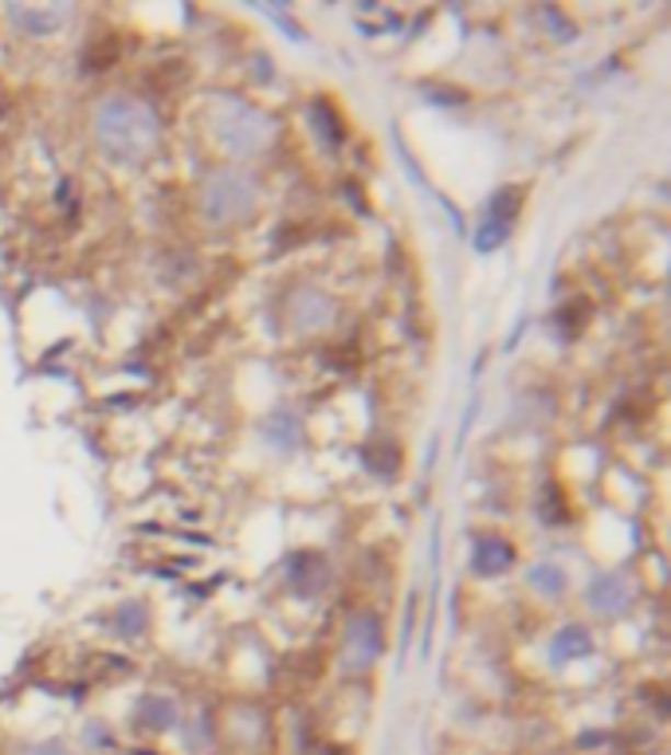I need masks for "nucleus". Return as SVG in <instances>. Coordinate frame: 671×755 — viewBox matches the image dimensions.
Instances as JSON below:
<instances>
[{"instance_id": "nucleus-5", "label": "nucleus", "mask_w": 671, "mask_h": 755, "mask_svg": "<svg viewBox=\"0 0 671 755\" xmlns=\"http://www.w3.org/2000/svg\"><path fill=\"white\" fill-rule=\"evenodd\" d=\"M327 755H350V752H342V747H330V752Z\"/></svg>"}, {"instance_id": "nucleus-3", "label": "nucleus", "mask_w": 671, "mask_h": 755, "mask_svg": "<svg viewBox=\"0 0 671 755\" xmlns=\"http://www.w3.org/2000/svg\"><path fill=\"white\" fill-rule=\"evenodd\" d=\"M476 559H479V566H487V571H507V563H511V548L499 543V539H484Z\"/></svg>"}, {"instance_id": "nucleus-1", "label": "nucleus", "mask_w": 671, "mask_h": 755, "mask_svg": "<svg viewBox=\"0 0 671 755\" xmlns=\"http://www.w3.org/2000/svg\"><path fill=\"white\" fill-rule=\"evenodd\" d=\"M94 126H99V138H103L106 150L126 161L146 154L149 142H153V119H149V111L138 103H122V99H111L99 111V123Z\"/></svg>"}, {"instance_id": "nucleus-4", "label": "nucleus", "mask_w": 671, "mask_h": 755, "mask_svg": "<svg viewBox=\"0 0 671 755\" xmlns=\"http://www.w3.org/2000/svg\"><path fill=\"white\" fill-rule=\"evenodd\" d=\"M569 633V638H561V642H558V650H566V653H581V650H585V638H578V630H566Z\"/></svg>"}, {"instance_id": "nucleus-2", "label": "nucleus", "mask_w": 671, "mask_h": 755, "mask_svg": "<svg viewBox=\"0 0 671 755\" xmlns=\"http://www.w3.org/2000/svg\"><path fill=\"white\" fill-rule=\"evenodd\" d=\"M138 717L146 720L149 728H173V720H178V712H173V705L169 700H161V697H149L146 705L138 708Z\"/></svg>"}]
</instances>
